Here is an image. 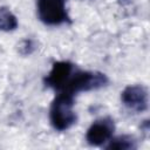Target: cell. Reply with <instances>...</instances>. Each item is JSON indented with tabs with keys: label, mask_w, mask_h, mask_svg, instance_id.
<instances>
[{
	"label": "cell",
	"mask_w": 150,
	"mask_h": 150,
	"mask_svg": "<svg viewBox=\"0 0 150 150\" xmlns=\"http://www.w3.org/2000/svg\"><path fill=\"white\" fill-rule=\"evenodd\" d=\"M108 83L109 79L105 74L96 70H82L75 67L69 75L62 91L60 93H67L75 96L79 93H87L101 89Z\"/></svg>",
	"instance_id": "7a4b0ae2"
},
{
	"label": "cell",
	"mask_w": 150,
	"mask_h": 150,
	"mask_svg": "<svg viewBox=\"0 0 150 150\" xmlns=\"http://www.w3.org/2000/svg\"><path fill=\"white\" fill-rule=\"evenodd\" d=\"M19 22L16 15L6 6L0 7V30L1 32H13L18 28Z\"/></svg>",
	"instance_id": "ba28073f"
},
{
	"label": "cell",
	"mask_w": 150,
	"mask_h": 150,
	"mask_svg": "<svg viewBox=\"0 0 150 150\" xmlns=\"http://www.w3.org/2000/svg\"><path fill=\"white\" fill-rule=\"evenodd\" d=\"M36 14L46 26H61L70 22L66 0H36Z\"/></svg>",
	"instance_id": "3957f363"
},
{
	"label": "cell",
	"mask_w": 150,
	"mask_h": 150,
	"mask_svg": "<svg viewBox=\"0 0 150 150\" xmlns=\"http://www.w3.org/2000/svg\"><path fill=\"white\" fill-rule=\"evenodd\" d=\"M115 123L109 116L101 117L93 122L86 131V141L93 146H104L114 136Z\"/></svg>",
	"instance_id": "5b68a950"
},
{
	"label": "cell",
	"mask_w": 150,
	"mask_h": 150,
	"mask_svg": "<svg viewBox=\"0 0 150 150\" xmlns=\"http://www.w3.org/2000/svg\"><path fill=\"white\" fill-rule=\"evenodd\" d=\"M121 102L134 112H144L149 107V91L143 84H129L121 91Z\"/></svg>",
	"instance_id": "277c9868"
},
{
	"label": "cell",
	"mask_w": 150,
	"mask_h": 150,
	"mask_svg": "<svg viewBox=\"0 0 150 150\" xmlns=\"http://www.w3.org/2000/svg\"><path fill=\"white\" fill-rule=\"evenodd\" d=\"M36 50V42L33 39H23L18 43V53L22 56H28Z\"/></svg>",
	"instance_id": "9c48e42d"
},
{
	"label": "cell",
	"mask_w": 150,
	"mask_h": 150,
	"mask_svg": "<svg viewBox=\"0 0 150 150\" xmlns=\"http://www.w3.org/2000/svg\"><path fill=\"white\" fill-rule=\"evenodd\" d=\"M120 2H122V4H125V2H129V0H118Z\"/></svg>",
	"instance_id": "30bf717a"
},
{
	"label": "cell",
	"mask_w": 150,
	"mask_h": 150,
	"mask_svg": "<svg viewBox=\"0 0 150 150\" xmlns=\"http://www.w3.org/2000/svg\"><path fill=\"white\" fill-rule=\"evenodd\" d=\"M75 66L69 61H56L53 63L52 69L45 77L43 82L46 87L53 89L56 94L62 91L69 75L71 74Z\"/></svg>",
	"instance_id": "8992f818"
},
{
	"label": "cell",
	"mask_w": 150,
	"mask_h": 150,
	"mask_svg": "<svg viewBox=\"0 0 150 150\" xmlns=\"http://www.w3.org/2000/svg\"><path fill=\"white\" fill-rule=\"evenodd\" d=\"M75 96L67 93H57L49 108V122L56 131H67L77 121L74 110Z\"/></svg>",
	"instance_id": "6da1fadb"
},
{
	"label": "cell",
	"mask_w": 150,
	"mask_h": 150,
	"mask_svg": "<svg viewBox=\"0 0 150 150\" xmlns=\"http://www.w3.org/2000/svg\"><path fill=\"white\" fill-rule=\"evenodd\" d=\"M104 148L110 150H134L137 148V141L131 135H120L116 137L112 136L107 142Z\"/></svg>",
	"instance_id": "52a82bcc"
}]
</instances>
